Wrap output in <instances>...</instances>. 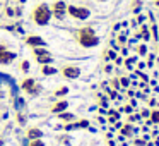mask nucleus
Returning a JSON list of instances; mask_svg holds the SVG:
<instances>
[{
    "instance_id": "obj_1",
    "label": "nucleus",
    "mask_w": 159,
    "mask_h": 146,
    "mask_svg": "<svg viewBox=\"0 0 159 146\" xmlns=\"http://www.w3.org/2000/svg\"><path fill=\"white\" fill-rule=\"evenodd\" d=\"M77 40H79V43L82 46H86V48H91V46H96L98 43H99V38L96 36V33H94L93 28H82L77 31Z\"/></svg>"
},
{
    "instance_id": "obj_2",
    "label": "nucleus",
    "mask_w": 159,
    "mask_h": 146,
    "mask_svg": "<svg viewBox=\"0 0 159 146\" xmlns=\"http://www.w3.org/2000/svg\"><path fill=\"white\" fill-rule=\"evenodd\" d=\"M52 19V9L46 4H39L38 7L33 11V21L38 26H46Z\"/></svg>"
},
{
    "instance_id": "obj_3",
    "label": "nucleus",
    "mask_w": 159,
    "mask_h": 146,
    "mask_svg": "<svg viewBox=\"0 0 159 146\" xmlns=\"http://www.w3.org/2000/svg\"><path fill=\"white\" fill-rule=\"evenodd\" d=\"M21 88H22V90H24L28 95H31V96H38V95L41 93V86H39V84L36 83L34 79H31V77L22 81Z\"/></svg>"
},
{
    "instance_id": "obj_4",
    "label": "nucleus",
    "mask_w": 159,
    "mask_h": 146,
    "mask_svg": "<svg viewBox=\"0 0 159 146\" xmlns=\"http://www.w3.org/2000/svg\"><path fill=\"white\" fill-rule=\"evenodd\" d=\"M67 12H69L70 16H72L74 19H80V21H84V19H87L91 16L89 9L86 7H77V5H70V7H67Z\"/></svg>"
},
{
    "instance_id": "obj_5",
    "label": "nucleus",
    "mask_w": 159,
    "mask_h": 146,
    "mask_svg": "<svg viewBox=\"0 0 159 146\" xmlns=\"http://www.w3.org/2000/svg\"><path fill=\"white\" fill-rule=\"evenodd\" d=\"M33 53H34L36 57V62L38 64H43V66H46V64L52 62V55H50L48 52H46L43 46H38V48H33Z\"/></svg>"
},
{
    "instance_id": "obj_6",
    "label": "nucleus",
    "mask_w": 159,
    "mask_h": 146,
    "mask_svg": "<svg viewBox=\"0 0 159 146\" xmlns=\"http://www.w3.org/2000/svg\"><path fill=\"white\" fill-rule=\"evenodd\" d=\"M65 12H67V5H65V2H62V0H58V2H55V4H53L52 16H55L57 19H63V16H65Z\"/></svg>"
},
{
    "instance_id": "obj_7",
    "label": "nucleus",
    "mask_w": 159,
    "mask_h": 146,
    "mask_svg": "<svg viewBox=\"0 0 159 146\" xmlns=\"http://www.w3.org/2000/svg\"><path fill=\"white\" fill-rule=\"evenodd\" d=\"M62 76L67 77V79H77L80 76V69L75 66H67L62 69Z\"/></svg>"
},
{
    "instance_id": "obj_8",
    "label": "nucleus",
    "mask_w": 159,
    "mask_h": 146,
    "mask_svg": "<svg viewBox=\"0 0 159 146\" xmlns=\"http://www.w3.org/2000/svg\"><path fill=\"white\" fill-rule=\"evenodd\" d=\"M16 59V53L14 52H9V50H4V52H0V64L2 66H9L12 64Z\"/></svg>"
},
{
    "instance_id": "obj_9",
    "label": "nucleus",
    "mask_w": 159,
    "mask_h": 146,
    "mask_svg": "<svg viewBox=\"0 0 159 146\" xmlns=\"http://www.w3.org/2000/svg\"><path fill=\"white\" fill-rule=\"evenodd\" d=\"M26 43H28L29 46H33V48H38V46H45V40L39 38V36H29L28 40H26Z\"/></svg>"
},
{
    "instance_id": "obj_10",
    "label": "nucleus",
    "mask_w": 159,
    "mask_h": 146,
    "mask_svg": "<svg viewBox=\"0 0 159 146\" xmlns=\"http://www.w3.org/2000/svg\"><path fill=\"white\" fill-rule=\"evenodd\" d=\"M43 138V131L38 127H31L28 129V139L31 141V139H41Z\"/></svg>"
},
{
    "instance_id": "obj_11",
    "label": "nucleus",
    "mask_w": 159,
    "mask_h": 146,
    "mask_svg": "<svg viewBox=\"0 0 159 146\" xmlns=\"http://www.w3.org/2000/svg\"><path fill=\"white\" fill-rule=\"evenodd\" d=\"M67 107H69V103H67L65 100L57 101V103L52 107V112H53V114H60V112H65V110H67Z\"/></svg>"
},
{
    "instance_id": "obj_12",
    "label": "nucleus",
    "mask_w": 159,
    "mask_h": 146,
    "mask_svg": "<svg viewBox=\"0 0 159 146\" xmlns=\"http://www.w3.org/2000/svg\"><path fill=\"white\" fill-rule=\"evenodd\" d=\"M41 72H43V76H53V74H57V69H53V67H50V66H43Z\"/></svg>"
},
{
    "instance_id": "obj_13",
    "label": "nucleus",
    "mask_w": 159,
    "mask_h": 146,
    "mask_svg": "<svg viewBox=\"0 0 159 146\" xmlns=\"http://www.w3.org/2000/svg\"><path fill=\"white\" fill-rule=\"evenodd\" d=\"M58 117L62 119V120H74V119H75L72 114H69V112H60Z\"/></svg>"
},
{
    "instance_id": "obj_14",
    "label": "nucleus",
    "mask_w": 159,
    "mask_h": 146,
    "mask_svg": "<svg viewBox=\"0 0 159 146\" xmlns=\"http://www.w3.org/2000/svg\"><path fill=\"white\" fill-rule=\"evenodd\" d=\"M140 7H142V0H134V2H132V11L134 12H139Z\"/></svg>"
},
{
    "instance_id": "obj_15",
    "label": "nucleus",
    "mask_w": 159,
    "mask_h": 146,
    "mask_svg": "<svg viewBox=\"0 0 159 146\" xmlns=\"http://www.w3.org/2000/svg\"><path fill=\"white\" fill-rule=\"evenodd\" d=\"M149 115H151V122H159V110H152Z\"/></svg>"
},
{
    "instance_id": "obj_16",
    "label": "nucleus",
    "mask_w": 159,
    "mask_h": 146,
    "mask_svg": "<svg viewBox=\"0 0 159 146\" xmlns=\"http://www.w3.org/2000/svg\"><path fill=\"white\" fill-rule=\"evenodd\" d=\"M14 107L17 108V110H21V108L24 107V100H22V98H16V101H14Z\"/></svg>"
},
{
    "instance_id": "obj_17",
    "label": "nucleus",
    "mask_w": 159,
    "mask_h": 146,
    "mask_svg": "<svg viewBox=\"0 0 159 146\" xmlns=\"http://www.w3.org/2000/svg\"><path fill=\"white\" fill-rule=\"evenodd\" d=\"M121 132H123L125 136H132V125H123V127H121Z\"/></svg>"
},
{
    "instance_id": "obj_18",
    "label": "nucleus",
    "mask_w": 159,
    "mask_h": 146,
    "mask_svg": "<svg viewBox=\"0 0 159 146\" xmlns=\"http://www.w3.org/2000/svg\"><path fill=\"white\" fill-rule=\"evenodd\" d=\"M29 146H45V143H43L41 139H31V141H29Z\"/></svg>"
},
{
    "instance_id": "obj_19",
    "label": "nucleus",
    "mask_w": 159,
    "mask_h": 146,
    "mask_svg": "<svg viewBox=\"0 0 159 146\" xmlns=\"http://www.w3.org/2000/svg\"><path fill=\"white\" fill-rule=\"evenodd\" d=\"M67 93H69V88H62V90H57L55 91L57 96H63V95H67Z\"/></svg>"
},
{
    "instance_id": "obj_20",
    "label": "nucleus",
    "mask_w": 159,
    "mask_h": 146,
    "mask_svg": "<svg viewBox=\"0 0 159 146\" xmlns=\"http://www.w3.org/2000/svg\"><path fill=\"white\" fill-rule=\"evenodd\" d=\"M145 52H147V46H145V45L139 46V53H140V55H145Z\"/></svg>"
},
{
    "instance_id": "obj_21",
    "label": "nucleus",
    "mask_w": 159,
    "mask_h": 146,
    "mask_svg": "<svg viewBox=\"0 0 159 146\" xmlns=\"http://www.w3.org/2000/svg\"><path fill=\"white\" fill-rule=\"evenodd\" d=\"M120 84H123V86L127 88V86H128V79H127V77H121V79H120Z\"/></svg>"
},
{
    "instance_id": "obj_22",
    "label": "nucleus",
    "mask_w": 159,
    "mask_h": 146,
    "mask_svg": "<svg viewBox=\"0 0 159 146\" xmlns=\"http://www.w3.org/2000/svg\"><path fill=\"white\" fill-rule=\"evenodd\" d=\"M111 84H113V88H116V90L120 88V81H118V79H113V81H111Z\"/></svg>"
},
{
    "instance_id": "obj_23",
    "label": "nucleus",
    "mask_w": 159,
    "mask_h": 146,
    "mask_svg": "<svg viewBox=\"0 0 159 146\" xmlns=\"http://www.w3.org/2000/svg\"><path fill=\"white\" fill-rule=\"evenodd\" d=\"M28 69H29V62H22V71L28 72Z\"/></svg>"
},
{
    "instance_id": "obj_24",
    "label": "nucleus",
    "mask_w": 159,
    "mask_h": 146,
    "mask_svg": "<svg viewBox=\"0 0 159 146\" xmlns=\"http://www.w3.org/2000/svg\"><path fill=\"white\" fill-rule=\"evenodd\" d=\"M17 122H21V124H24V117H22L21 114H17Z\"/></svg>"
},
{
    "instance_id": "obj_25",
    "label": "nucleus",
    "mask_w": 159,
    "mask_h": 146,
    "mask_svg": "<svg viewBox=\"0 0 159 146\" xmlns=\"http://www.w3.org/2000/svg\"><path fill=\"white\" fill-rule=\"evenodd\" d=\"M135 144H137V146H142V144H144V139H135Z\"/></svg>"
},
{
    "instance_id": "obj_26",
    "label": "nucleus",
    "mask_w": 159,
    "mask_h": 146,
    "mask_svg": "<svg viewBox=\"0 0 159 146\" xmlns=\"http://www.w3.org/2000/svg\"><path fill=\"white\" fill-rule=\"evenodd\" d=\"M149 114H151L149 110H142V117H149Z\"/></svg>"
},
{
    "instance_id": "obj_27",
    "label": "nucleus",
    "mask_w": 159,
    "mask_h": 146,
    "mask_svg": "<svg viewBox=\"0 0 159 146\" xmlns=\"http://www.w3.org/2000/svg\"><path fill=\"white\" fill-rule=\"evenodd\" d=\"M154 5H156V7L159 9V0H154Z\"/></svg>"
},
{
    "instance_id": "obj_28",
    "label": "nucleus",
    "mask_w": 159,
    "mask_h": 146,
    "mask_svg": "<svg viewBox=\"0 0 159 146\" xmlns=\"http://www.w3.org/2000/svg\"><path fill=\"white\" fill-rule=\"evenodd\" d=\"M4 50H7V48H5L4 45H0V52H4Z\"/></svg>"
},
{
    "instance_id": "obj_29",
    "label": "nucleus",
    "mask_w": 159,
    "mask_h": 146,
    "mask_svg": "<svg viewBox=\"0 0 159 146\" xmlns=\"http://www.w3.org/2000/svg\"><path fill=\"white\" fill-rule=\"evenodd\" d=\"M2 144H4V139H2V138H0V146H2Z\"/></svg>"
},
{
    "instance_id": "obj_30",
    "label": "nucleus",
    "mask_w": 159,
    "mask_h": 146,
    "mask_svg": "<svg viewBox=\"0 0 159 146\" xmlns=\"http://www.w3.org/2000/svg\"><path fill=\"white\" fill-rule=\"evenodd\" d=\"M98 2H106V0H98Z\"/></svg>"
}]
</instances>
